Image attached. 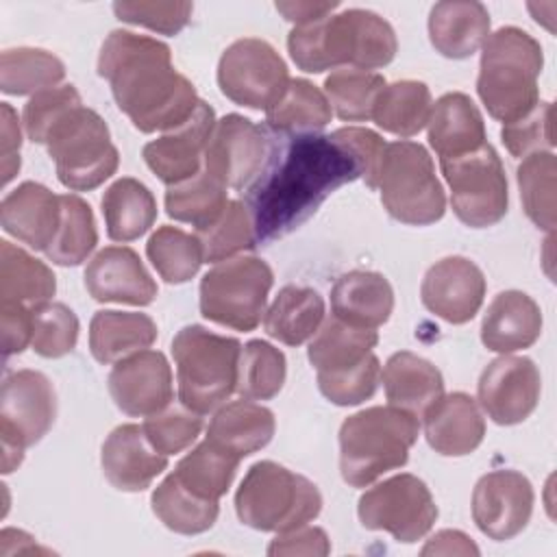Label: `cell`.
Wrapping results in <instances>:
<instances>
[{"label": "cell", "mask_w": 557, "mask_h": 557, "mask_svg": "<svg viewBox=\"0 0 557 557\" xmlns=\"http://www.w3.org/2000/svg\"><path fill=\"white\" fill-rule=\"evenodd\" d=\"M98 244V231L91 207L76 194L61 196V224L46 250V257L59 265L83 263Z\"/></svg>", "instance_id": "42"}, {"label": "cell", "mask_w": 557, "mask_h": 557, "mask_svg": "<svg viewBox=\"0 0 557 557\" xmlns=\"http://www.w3.org/2000/svg\"><path fill=\"white\" fill-rule=\"evenodd\" d=\"M422 418L429 446L444 457L470 455L483 442L485 418L479 403L463 392L442 396Z\"/></svg>", "instance_id": "24"}, {"label": "cell", "mask_w": 557, "mask_h": 557, "mask_svg": "<svg viewBox=\"0 0 557 557\" xmlns=\"http://www.w3.org/2000/svg\"><path fill=\"white\" fill-rule=\"evenodd\" d=\"M272 283V268L259 257L220 261L200 281V313L215 324L252 331L265 313Z\"/></svg>", "instance_id": "10"}, {"label": "cell", "mask_w": 557, "mask_h": 557, "mask_svg": "<svg viewBox=\"0 0 557 557\" xmlns=\"http://www.w3.org/2000/svg\"><path fill=\"white\" fill-rule=\"evenodd\" d=\"M154 516L174 533L198 535L213 527L220 513V503L200 498L168 474L150 496Z\"/></svg>", "instance_id": "38"}, {"label": "cell", "mask_w": 557, "mask_h": 557, "mask_svg": "<svg viewBox=\"0 0 557 557\" xmlns=\"http://www.w3.org/2000/svg\"><path fill=\"white\" fill-rule=\"evenodd\" d=\"M440 168L450 187L453 211L466 226L485 228L505 218L509 207L507 176L490 144L455 159H440Z\"/></svg>", "instance_id": "11"}, {"label": "cell", "mask_w": 557, "mask_h": 557, "mask_svg": "<svg viewBox=\"0 0 557 557\" xmlns=\"http://www.w3.org/2000/svg\"><path fill=\"white\" fill-rule=\"evenodd\" d=\"M385 85V78L376 72L339 67L324 78V94L339 120L363 122L372 117L374 102Z\"/></svg>", "instance_id": "43"}, {"label": "cell", "mask_w": 557, "mask_h": 557, "mask_svg": "<svg viewBox=\"0 0 557 557\" xmlns=\"http://www.w3.org/2000/svg\"><path fill=\"white\" fill-rule=\"evenodd\" d=\"M202 248V261L220 263L233 259L237 252L257 246L250 213L242 200H228L224 211L207 226L194 233Z\"/></svg>", "instance_id": "45"}, {"label": "cell", "mask_w": 557, "mask_h": 557, "mask_svg": "<svg viewBox=\"0 0 557 557\" xmlns=\"http://www.w3.org/2000/svg\"><path fill=\"white\" fill-rule=\"evenodd\" d=\"M376 187L385 211L403 224L426 226L442 220L446 211L444 187L422 144L407 139L387 144Z\"/></svg>", "instance_id": "9"}, {"label": "cell", "mask_w": 557, "mask_h": 557, "mask_svg": "<svg viewBox=\"0 0 557 557\" xmlns=\"http://www.w3.org/2000/svg\"><path fill=\"white\" fill-rule=\"evenodd\" d=\"M239 461V457L205 440L176 463L172 474L196 496L220 500L231 487Z\"/></svg>", "instance_id": "39"}, {"label": "cell", "mask_w": 557, "mask_h": 557, "mask_svg": "<svg viewBox=\"0 0 557 557\" xmlns=\"http://www.w3.org/2000/svg\"><path fill=\"white\" fill-rule=\"evenodd\" d=\"M383 387L387 403L416 418H422L426 409L444 396L442 372L409 350L394 352L383 368Z\"/></svg>", "instance_id": "29"}, {"label": "cell", "mask_w": 557, "mask_h": 557, "mask_svg": "<svg viewBox=\"0 0 557 557\" xmlns=\"http://www.w3.org/2000/svg\"><path fill=\"white\" fill-rule=\"evenodd\" d=\"M289 72L281 54L263 39L233 41L220 57L218 85L235 104L268 111L285 94Z\"/></svg>", "instance_id": "13"}, {"label": "cell", "mask_w": 557, "mask_h": 557, "mask_svg": "<svg viewBox=\"0 0 557 557\" xmlns=\"http://www.w3.org/2000/svg\"><path fill=\"white\" fill-rule=\"evenodd\" d=\"M331 542L320 527H298L276 533L268 546V555H329Z\"/></svg>", "instance_id": "56"}, {"label": "cell", "mask_w": 557, "mask_h": 557, "mask_svg": "<svg viewBox=\"0 0 557 557\" xmlns=\"http://www.w3.org/2000/svg\"><path fill=\"white\" fill-rule=\"evenodd\" d=\"M422 305L450 324L470 322L485 298V276L466 257H444L433 263L420 285Z\"/></svg>", "instance_id": "19"}, {"label": "cell", "mask_w": 557, "mask_h": 557, "mask_svg": "<svg viewBox=\"0 0 557 557\" xmlns=\"http://www.w3.org/2000/svg\"><path fill=\"white\" fill-rule=\"evenodd\" d=\"M98 76L109 81L117 109L141 133L181 126L200 102L191 81L172 65L170 48L133 30L107 35L98 54Z\"/></svg>", "instance_id": "2"}, {"label": "cell", "mask_w": 557, "mask_h": 557, "mask_svg": "<svg viewBox=\"0 0 557 557\" xmlns=\"http://www.w3.org/2000/svg\"><path fill=\"white\" fill-rule=\"evenodd\" d=\"M272 131L228 113L215 122L205 150V170L224 187L244 191L263 170L272 150Z\"/></svg>", "instance_id": "14"}, {"label": "cell", "mask_w": 557, "mask_h": 557, "mask_svg": "<svg viewBox=\"0 0 557 557\" xmlns=\"http://www.w3.org/2000/svg\"><path fill=\"white\" fill-rule=\"evenodd\" d=\"M44 146L57 165V178L72 191L96 189L120 165L107 122L83 102L50 126Z\"/></svg>", "instance_id": "8"}, {"label": "cell", "mask_w": 557, "mask_h": 557, "mask_svg": "<svg viewBox=\"0 0 557 557\" xmlns=\"http://www.w3.org/2000/svg\"><path fill=\"white\" fill-rule=\"evenodd\" d=\"M285 374V355L263 339H250L242 346L235 392L248 400H270L281 392Z\"/></svg>", "instance_id": "47"}, {"label": "cell", "mask_w": 557, "mask_h": 557, "mask_svg": "<svg viewBox=\"0 0 557 557\" xmlns=\"http://www.w3.org/2000/svg\"><path fill=\"white\" fill-rule=\"evenodd\" d=\"M490 37V13L476 0H446L429 13L431 46L446 59H468Z\"/></svg>", "instance_id": "26"}, {"label": "cell", "mask_w": 557, "mask_h": 557, "mask_svg": "<svg viewBox=\"0 0 557 557\" xmlns=\"http://www.w3.org/2000/svg\"><path fill=\"white\" fill-rule=\"evenodd\" d=\"M0 222L17 242L46 252L61 224V196L41 183L24 181L2 198Z\"/></svg>", "instance_id": "23"}, {"label": "cell", "mask_w": 557, "mask_h": 557, "mask_svg": "<svg viewBox=\"0 0 557 557\" xmlns=\"http://www.w3.org/2000/svg\"><path fill=\"white\" fill-rule=\"evenodd\" d=\"M503 144L513 157H529L533 152L550 150L555 146L553 139V102L540 100L529 113L522 117L503 124L500 128Z\"/></svg>", "instance_id": "50"}, {"label": "cell", "mask_w": 557, "mask_h": 557, "mask_svg": "<svg viewBox=\"0 0 557 557\" xmlns=\"http://www.w3.org/2000/svg\"><path fill=\"white\" fill-rule=\"evenodd\" d=\"M276 11L287 20V22H294L296 26L300 24H309V22H315L320 17H326L331 15L339 2H311V0H296V2H276L274 4Z\"/></svg>", "instance_id": "59"}, {"label": "cell", "mask_w": 557, "mask_h": 557, "mask_svg": "<svg viewBox=\"0 0 557 557\" xmlns=\"http://www.w3.org/2000/svg\"><path fill=\"white\" fill-rule=\"evenodd\" d=\"M83 102L74 85H61V87H50L46 91L35 94L26 107H24V131L30 141L44 144L46 133L50 126L74 104Z\"/></svg>", "instance_id": "53"}, {"label": "cell", "mask_w": 557, "mask_h": 557, "mask_svg": "<svg viewBox=\"0 0 557 557\" xmlns=\"http://www.w3.org/2000/svg\"><path fill=\"white\" fill-rule=\"evenodd\" d=\"M324 322V298L313 287L285 285L263 313L265 333L285 344L300 346L311 339Z\"/></svg>", "instance_id": "33"}, {"label": "cell", "mask_w": 557, "mask_h": 557, "mask_svg": "<svg viewBox=\"0 0 557 557\" xmlns=\"http://www.w3.org/2000/svg\"><path fill=\"white\" fill-rule=\"evenodd\" d=\"M109 394L115 407L133 418H148L174 400L172 368L163 352L139 350L115 361L109 372Z\"/></svg>", "instance_id": "18"}, {"label": "cell", "mask_w": 557, "mask_h": 557, "mask_svg": "<svg viewBox=\"0 0 557 557\" xmlns=\"http://www.w3.org/2000/svg\"><path fill=\"white\" fill-rule=\"evenodd\" d=\"M418 433V418L392 405L348 416L339 429L342 479L352 487H368L385 472L403 468Z\"/></svg>", "instance_id": "5"}, {"label": "cell", "mask_w": 557, "mask_h": 557, "mask_svg": "<svg viewBox=\"0 0 557 557\" xmlns=\"http://www.w3.org/2000/svg\"><path fill=\"white\" fill-rule=\"evenodd\" d=\"M242 344L200 324L183 326L172 339L178 400L196 413L224 405L237 387Z\"/></svg>", "instance_id": "6"}, {"label": "cell", "mask_w": 557, "mask_h": 557, "mask_svg": "<svg viewBox=\"0 0 557 557\" xmlns=\"http://www.w3.org/2000/svg\"><path fill=\"white\" fill-rule=\"evenodd\" d=\"M30 346L37 355L57 359L74 350L78 339V318L67 305L54 300L37 302L30 307Z\"/></svg>", "instance_id": "48"}, {"label": "cell", "mask_w": 557, "mask_h": 557, "mask_svg": "<svg viewBox=\"0 0 557 557\" xmlns=\"http://www.w3.org/2000/svg\"><path fill=\"white\" fill-rule=\"evenodd\" d=\"M85 287L98 302L146 307L157 298V283L128 246H107L85 268Z\"/></svg>", "instance_id": "21"}, {"label": "cell", "mask_w": 557, "mask_h": 557, "mask_svg": "<svg viewBox=\"0 0 557 557\" xmlns=\"http://www.w3.org/2000/svg\"><path fill=\"white\" fill-rule=\"evenodd\" d=\"M542 379L529 357L503 355L485 366L476 385L479 407L500 426L527 420L540 400Z\"/></svg>", "instance_id": "16"}, {"label": "cell", "mask_w": 557, "mask_h": 557, "mask_svg": "<svg viewBox=\"0 0 557 557\" xmlns=\"http://www.w3.org/2000/svg\"><path fill=\"white\" fill-rule=\"evenodd\" d=\"M422 555H479V548L466 533L444 529L424 544Z\"/></svg>", "instance_id": "58"}, {"label": "cell", "mask_w": 557, "mask_h": 557, "mask_svg": "<svg viewBox=\"0 0 557 557\" xmlns=\"http://www.w3.org/2000/svg\"><path fill=\"white\" fill-rule=\"evenodd\" d=\"M57 394L37 370L11 372L0 392V440L17 448L37 444L54 424Z\"/></svg>", "instance_id": "15"}, {"label": "cell", "mask_w": 557, "mask_h": 557, "mask_svg": "<svg viewBox=\"0 0 557 557\" xmlns=\"http://www.w3.org/2000/svg\"><path fill=\"white\" fill-rule=\"evenodd\" d=\"M555 172L557 163L550 150L524 157L516 172L524 213L546 233L555 231Z\"/></svg>", "instance_id": "44"}, {"label": "cell", "mask_w": 557, "mask_h": 557, "mask_svg": "<svg viewBox=\"0 0 557 557\" xmlns=\"http://www.w3.org/2000/svg\"><path fill=\"white\" fill-rule=\"evenodd\" d=\"M0 329H2V355L13 357L20 355L33 335L30 307L22 302L0 300Z\"/></svg>", "instance_id": "55"}, {"label": "cell", "mask_w": 557, "mask_h": 557, "mask_svg": "<svg viewBox=\"0 0 557 557\" xmlns=\"http://www.w3.org/2000/svg\"><path fill=\"white\" fill-rule=\"evenodd\" d=\"M226 202V187L207 170L170 185L165 191V213L172 220L187 222L196 228L211 224L224 211Z\"/></svg>", "instance_id": "41"}, {"label": "cell", "mask_w": 557, "mask_h": 557, "mask_svg": "<svg viewBox=\"0 0 557 557\" xmlns=\"http://www.w3.org/2000/svg\"><path fill=\"white\" fill-rule=\"evenodd\" d=\"M333 109L326 94L305 78H292L285 94L265 111V122L278 135L318 133L331 122Z\"/></svg>", "instance_id": "35"}, {"label": "cell", "mask_w": 557, "mask_h": 557, "mask_svg": "<svg viewBox=\"0 0 557 557\" xmlns=\"http://www.w3.org/2000/svg\"><path fill=\"white\" fill-rule=\"evenodd\" d=\"M426 126L429 144L440 159H455L487 144L483 115L461 91L444 94L433 104Z\"/></svg>", "instance_id": "27"}, {"label": "cell", "mask_w": 557, "mask_h": 557, "mask_svg": "<svg viewBox=\"0 0 557 557\" xmlns=\"http://www.w3.org/2000/svg\"><path fill=\"white\" fill-rule=\"evenodd\" d=\"M157 339V324L148 313L96 311L89 322V350L98 363H115L146 350Z\"/></svg>", "instance_id": "32"}, {"label": "cell", "mask_w": 557, "mask_h": 557, "mask_svg": "<svg viewBox=\"0 0 557 557\" xmlns=\"http://www.w3.org/2000/svg\"><path fill=\"white\" fill-rule=\"evenodd\" d=\"M292 61L309 74L350 65L376 70L387 65L398 50L396 33L387 20L368 9H346L309 24L294 26L287 35Z\"/></svg>", "instance_id": "3"}, {"label": "cell", "mask_w": 557, "mask_h": 557, "mask_svg": "<svg viewBox=\"0 0 557 557\" xmlns=\"http://www.w3.org/2000/svg\"><path fill=\"white\" fill-rule=\"evenodd\" d=\"M320 509L315 483L268 459L248 468L235 494L237 518L257 531L298 529L318 518Z\"/></svg>", "instance_id": "7"}, {"label": "cell", "mask_w": 557, "mask_h": 557, "mask_svg": "<svg viewBox=\"0 0 557 557\" xmlns=\"http://www.w3.org/2000/svg\"><path fill=\"white\" fill-rule=\"evenodd\" d=\"M359 520L370 531H387L411 544L422 540L437 520V505L426 483L413 474H396L361 494Z\"/></svg>", "instance_id": "12"}, {"label": "cell", "mask_w": 557, "mask_h": 557, "mask_svg": "<svg viewBox=\"0 0 557 557\" xmlns=\"http://www.w3.org/2000/svg\"><path fill=\"white\" fill-rule=\"evenodd\" d=\"M100 463L107 481L120 492H144L168 468L139 424L115 426L102 444Z\"/></svg>", "instance_id": "22"}, {"label": "cell", "mask_w": 557, "mask_h": 557, "mask_svg": "<svg viewBox=\"0 0 557 557\" xmlns=\"http://www.w3.org/2000/svg\"><path fill=\"white\" fill-rule=\"evenodd\" d=\"M146 255L159 276L174 285L191 281L202 263V248L198 237L168 224L159 226L150 235Z\"/></svg>", "instance_id": "46"}, {"label": "cell", "mask_w": 557, "mask_h": 557, "mask_svg": "<svg viewBox=\"0 0 557 557\" xmlns=\"http://www.w3.org/2000/svg\"><path fill=\"white\" fill-rule=\"evenodd\" d=\"M394 309V289L379 272L352 270L342 274L331 289V311L335 318L363 326L379 329Z\"/></svg>", "instance_id": "28"}, {"label": "cell", "mask_w": 557, "mask_h": 557, "mask_svg": "<svg viewBox=\"0 0 557 557\" xmlns=\"http://www.w3.org/2000/svg\"><path fill=\"white\" fill-rule=\"evenodd\" d=\"M57 292L52 270L11 242H0V300L37 305L50 300Z\"/></svg>", "instance_id": "37"}, {"label": "cell", "mask_w": 557, "mask_h": 557, "mask_svg": "<svg viewBox=\"0 0 557 557\" xmlns=\"http://www.w3.org/2000/svg\"><path fill=\"white\" fill-rule=\"evenodd\" d=\"M376 344V329L355 326L331 315L311 337L307 357L318 374H342L359 368L372 355Z\"/></svg>", "instance_id": "31"}, {"label": "cell", "mask_w": 557, "mask_h": 557, "mask_svg": "<svg viewBox=\"0 0 557 557\" xmlns=\"http://www.w3.org/2000/svg\"><path fill=\"white\" fill-rule=\"evenodd\" d=\"M270 157L244 189L257 246L285 237L305 224L342 185L361 176L357 159L331 133H272Z\"/></svg>", "instance_id": "1"}, {"label": "cell", "mask_w": 557, "mask_h": 557, "mask_svg": "<svg viewBox=\"0 0 557 557\" xmlns=\"http://www.w3.org/2000/svg\"><path fill=\"white\" fill-rule=\"evenodd\" d=\"M533 485L518 470L483 474L472 492V520L481 533L505 542L524 531L533 513Z\"/></svg>", "instance_id": "17"}, {"label": "cell", "mask_w": 557, "mask_h": 557, "mask_svg": "<svg viewBox=\"0 0 557 557\" xmlns=\"http://www.w3.org/2000/svg\"><path fill=\"white\" fill-rule=\"evenodd\" d=\"M102 215L109 239L133 242L154 224L157 200L141 181L122 176L102 194Z\"/></svg>", "instance_id": "34"}, {"label": "cell", "mask_w": 557, "mask_h": 557, "mask_svg": "<svg viewBox=\"0 0 557 557\" xmlns=\"http://www.w3.org/2000/svg\"><path fill=\"white\" fill-rule=\"evenodd\" d=\"M215 122L218 120L213 109L200 100L187 122L144 146L141 154L146 165L168 187L191 178L200 172V161L205 159V150Z\"/></svg>", "instance_id": "20"}, {"label": "cell", "mask_w": 557, "mask_h": 557, "mask_svg": "<svg viewBox=\"0 0 557 557\" xmlns=\"http://www.w3.org/2000/svg\"><path fill=\"white\" fill-rule=\"evenodd\" d=\"M333 135L348 148V152L357 159L361 168V178L370 189H376L379 168L385 154V141L370 128L363 126H346L333 131Z\"/></svg>", "instance_id": "54"}, {"label": "cell", "mask_w": 557, "mask_h": 557, "mask_svg": "<svg viewBox=\"0 0 557 557\" xmlns=\"http://www.w3.org/2000/svg\"><path fill=\"white\" fill-rule=\"evenodd\" d=\"M431 109V91L424 83L396 81L381 89L372 109V120L379 128L392 135L413 137L429 124Z\"/></svg>", "instance_id": "36"}, {"label": "cell", "mask_w": 557, "mask_h": 557, "mask_svg": "<svg viewBox=\"0 0 557 557\" xmlns=\"http://www.w3.org/2000/svg\"><path fill=\"white\" fill-rule=\"evenodd\" d=\"M141 426L148 442L161 455H176L196 442L202 431V418L185 405L170 403L165 409L148 416Z\"/></svg>", "instance_id": "49"}, {"label": "cell", "mask_w": 557, "mask_h": 557, "mask_svg": "<svg viewBox=\"0 0 557 557\" xmlns=\"http://www.w3.org/2000/svg\"><path fill=\"white\" fill-rule=\"evenodd\" d=\"M542 333L537 302L518 289L500 292L487 307L481 322V342L487 350L509 355L529 348Z\"/></svg>", "instance_id": "25"}, {"label": "cell", "mask_w": 557, "mask_h": 557, "mask_svg": "<svg viewBox=\"0 0 557 557\" xmlns=\"http://www.w3.org/2000/svg\"><path fill=\"white\" fill-rule=\"evenodd\" d=\"M191 11V2H113V13L117 15V20L146 26L161 35L181 33L189 22Z\"/></svg>", "instance_id": "52"}, {"label": "cell", "mask_w": 557, "mask_h": 557, "mask_svg": "<svg viewBox=\"0 0 557 557\" xmlns=\"http://www.w3.org/2000/svg\"><path fill=\"white\" fill-rule=\"evenodd\" d=\"M0 117H2V183L7 185L20 172L22 133L17 124V113L9 102L0 104Z\"/></svg>", "instance_id": "57"}, {"label": "cell", "mask_w": 557, "mask_h": 557, "mask_svg": "<svg viewBox=\"0 0 557 557\" xmlns=\"http://www.w3.org/2000/svg\"><path fill=\"white\" fill-rule=\"evenodd\" d=\"M544 54L537 39L518 26H503L483 41L476 91L487 113L509 124L540 102L537 78Z\"/></svg>", "instance_id": "4"}, {"label": "cell", "mask_w": 557, "mask_h": 557, "mask_svg": "<svg viewBox=\"0 0 557 557\" xmlns=\"http://www.w3.org/2000/svg\"><path fill=\"white\" fill-rule=\"evenodd\" d=\"M65 78L59 57L41 48H7L0 54V89L11 96L39 94Z\"/></svg>", "instance_id": "40"}, {"label": "cell", "mask_w": 557, "mask_h": 557, "mask_svg": "<svg viewBox=\"0 0 557 557\" xmlns=\"http://www.w3.org/2000/svg\"><path fill=\"white\" fill-rule=\"evenodd\" d=\"M381 379V363L372 352L359 368L342 374H318V387L326 400L339 407L359 405L374 396Z\"/></svg>", "instance_id": "51"}, {"label": "cell", "mask_w": 557, "mask_h": 557, "mask_svg": "<svg viewBox=\"0 0 557 557\" xmlns=\"http://www.w3.org/2000/svg\"><path fill=\"white\" fill-rule=\"evenodd\" d=\"M274 429V413L268 407L244 398L226 403L215 411L207 429V440L244 459L268 446Z\"/></svg>", "instance_id": "30"}]
</instances>
